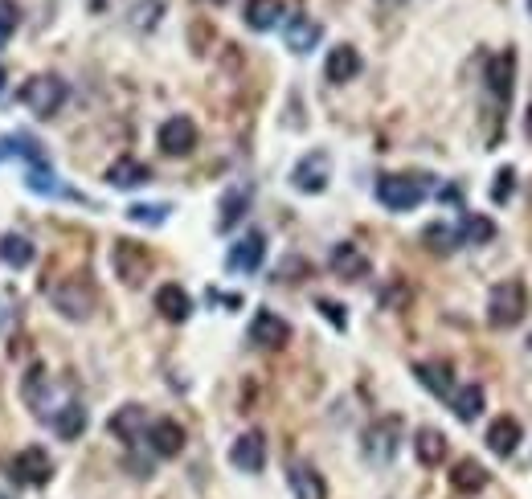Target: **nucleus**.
I'll return each mask as SVG.
<instances>
[{"instance_id":"1","label":"nucleus","mask_w":532,"mask_h":499,"mask_svg":"<svg viewBox=\"0 0 532 499\" xmlns=\"http://www.w3.org/2000/svg\"><path fill=\"white\" fill-rule=\"evenodd\" d=\"M430 193V180L426 176H414V172H389L377 180V201L389 209V213H410L426 201Z\"/></svg>"},{"instance_id":"2","label":"nucleus","mask_w":532,"mask_h":499,"mask_svg":"<svg viewBox=\"0 0 532 499\" xmlns=\"http://www.w3.org/2000/svg\"><path fill=\"white\" fill-rule=\"evenodd\" d=\"M17 99H21V107L33 111L37 119H50V115H58L62 103L70 99V86H66V78H58V74H33V78L17 90Z\"/></svg>"},{"instance_id":"3","label":"nucleus","mask_w":532,"mask_h":499,"mask_svg":"<svg viewBox=\"0 0 532 499\" xmlns=\"http://www.w3.org/2000/svg\"><path fill=\"white\" fill-rule=\"evenodd\" d=\"M528 311V291L520 279H504L487 295V324L492 328H516Z\"/></svg>"},{"instance_id":"4","label":"nucleus","mask_w":532,"mask_h":499,"mask_svg":"<svg viewBox=\"0 0 532 499\" xmlns=\"http://www.w3.org/2000/svg\"><path fill=\"white\" fill-rule=\"evenodd\" d=\"M397 442H402V418H381V422H373L365 430V459L377 463V467L393 463Z\"/></svg>"},{"instance_id":"5","label":"nucleus","mask_w":532,"mask_h":499,"mask_svg":"<svg viewBox=\"0 0 532 499\" xmlns=\"http://www.w3.org/2000/svg\"><path fill=\"white\" fill-rule=\"evenodd\" d=\"M156 144H160L164 156H189V152L197 148V123H193L189 115L164 119L160 131H156Z\"/></svg>"},{"instance_id":"6","label":"nucleus","mask_w":532,"mask_h":499,"mask_svg":"<svg viewBox=\"0 0 532 499\" xmlns=\"http://www.w3.org/2000/svg\"><path fill=\"white\" fill-rule=\"evenodd\" d=\"M328 176H332V156L328 152H307L295 168H291V185L299 193H324L328 189Z\"/></svg>"},{"instance_id":"7","label":"nucleus","mask_w":532,"mask_h":499,"mask_svg":"<svg viewBox=\"0 0 532 499\" xmlns=\"http://www.w3.org/2000/svg\"><path fill=\"white\" fill-rule=\"evenodd\" d=\"M111 262H115V275H119L127 287H140L144 275L152 270V254H148L140 242H115Z\"/></svg>"},{"instance_id":"8","label":"nucleus","mask_w":532,"mask_h":499,"mask_svg":"<svg viewBox=\"0 0 532 499\" xmlns=\"http://www.w3.org/2000/svg\"><path fill=\"white\" fill-rule=\"evenodd\" d=\"M9 475L17 483H25V487H46L50 475H54V463H50V455L41 446H25L21 455L9 463Z\"/></svg>"},{"instance_id":"9","label":"nucleus","mask_w":532,"mask_h":499,"mask_svg":"<svg viewBox=\"0 0 532 499\" xmlns=\"http://www.w3.org/2000/svg\"><path fill=\"white\" fill-rule=\"evenodd\" d=\"M287 340H291V324L283 320V315L258 307V315L250 320V344L254 348H283Z\"/></svg>"},{"instance_id":"10","label":"nucleus","mask_w":532,"mask_h":499,"mask_svg":"<svg viewBox=\"0 0 532 499\" xmlns=\"http://www.w3.org/2000/svg\"><path fill=\"white\" fill-rule=\"evenodd\" d=\"M54 303H58V311L66 315V320H86L91 307H95V287L82 283V279H70L54 291Z\"/></svg>"},{"instance_id":"11","label":"nucleus","mask_w":532,"mask_h":499,"mask_svg":"<svg viewBox=\"0 0 532 499\" xmlns=\"http://www.w3.org/2000/svg\"><path fill=\"white\" fill-rule=\"evenodd\" d=\"M262 258H266V234L250 230L246 238H238V242L230 246V254H226V266L234 270V275H254V270L262 266Z\"/></svg>"},{"instance_id":"12","label":"nucleus","mask_w":532,"mask_h":499,"mask_svg":"<svg viewBox=\"0 0 532 499\" xmlns=\"http://www.w3.org/2000/svg\"><path fill=\"white\" fill-rule=\"evenodd\" d=\"M230 463H234L238 471H246V475H258V471L266 467V438H262V430H246V434L230 446Z\"/></svg>"},{"instance_id":"13","label":"nucleus","mask_w":532,"mask_h":499,"mask_svg":"<svg viewBox=\"0 0 532 499\" xmlns=\"http://www.w3.org/2000/svg\"><path fill=\"white\" fill-rule=\"evenodd\" d=\"M111 438H119L123 446H136L144 434H148V414H144V405H123V410L111 414L107 422Z\"/></svg>"},{"instance_id":"14","label":"nucleus","mask_w":532,"mask_h":499,"mask_svg":"<svg viewBox=\"0 0 532 499\" xmlns=\"http://www.w3.org/2000/svg\"><path fill=\"white\" fill-rule=\"evenodd\" d=\"M144 438H148V446H152L156 459H176V455L185 450V430H181V422H172V418L152 422Z\"/></svg>"},{"instance_id":"15","label":"nucleus","mask_w":532,"mask_h":499,"mask_svg":"<svg viewBox=\"0 0 532 499\" xmlns=\"http://www.w3.org/2000/svg\"><path fill=\"white\" fill-rule=\"evenodd\" d=\"M287 483L295 491V499H328V483L312 463H291L287 467Z\"/></svg>"},{"instance_id":"16","label":"nucleus","mask_w":532,"mask_h":499,"mask_svg":"<svg viewBox=\"0 0 532 499\" xmlns=\"http://www.w3.org/2000/svg\"><path fill=\"white\" fill-rule=\"evenodd\" d=\"M283 37H287V50H295V54H312L316 45H320V37H324V25L312 21V17H299V13H295V17L287 21Z\"/></svg>"},{"instance_id":"17","label":"nucleus","mask_w":532,"mask_h":499,"mask_svg":"<svg viewBox=\"0 0 532 499\" xmlns=\"http://www.w3.org/2000/svg\"><path fill=\"white\" fill-rule=\"evenodd\" d=\"M156 311L164 315L168 324H185L189 315H193V299H189V291H185V287L164 283V287L156 291Z\"/></svg>"},{"instance_id":"18","label":"nucleus","mask_w":532,"mask_h":499,"mask_svg":"<svg viewBox=\"0 0 532 499\" xmlns=\"http://www.w3.org/2000/svg\"><path fill=\"white\" fill-rule=\"evenodd\" d=\"M148 180H152V168L140 164L136 156H119V160L107 168V185H111V189H140V185H148Z\"/></svg>"},{"instance_id":"19","label":"nucleus","mask_w":532,"mask_h":499,"mask_svg":"<svg viewBox=\"0 0 532 499\" xmlns=\"http://www.w3.org/2000/svg\"><path fill=\"white\" fill-rule=\"evenodd\" d=\"M361 54H357V45H332V54H328V62H324V74H328V82H352L361 74Z\"/></svg>"},{"instance_id":"20","label":"nucleus","mask_w":532,"mask_h":499,"mask_svg":"<svg viewBox=\"0 0 532 499\" xmlns=\"http://www.w3.org/2000/svg\"><path fill=\"white\" fill-rule=\"evenodd\" d=\"M520 438H524V430H520V422L508 418V414L487 426V450H492V455H500V459L512 455V450L520 446Z\"/></svg>"},{"instance_id":"21","label":"nucleus","mask_w":532,"mask_h":499,"mask_svg":"<svg viewBox=\"0 0 532 499\" xmlns=\"http://www.w3.org/2000/svg\"><path fill=\"white\" fill-rule=\"evenodd\" d=\"M332 275L336 279H365L369 275V258L352 246V242H340L332 250Z\"/></svg>"},{"instance_id":"22","label":"nucleus","mask_w":532,"mask_h":499,"mask_svg":"<svg viewBox=\"0 0 532 499\" xmlns=\"http://www.w3.org/2000/svg\"><path fill=\"white\" fill-rule=\"evenodd\" d=\"M50 426H54V434L66 438V442L82 438V430H86V405H82V401H66L62 410L50 414Z\"/></svg>"},{"instance_id":"23","label":"nucleus","mask_w":532,"mask_h":499,"mask_svg":"<svg viewBox=\"0 0 532 499\" xmlns=\"http://www.w3.org/2000/svg\"><path fill=\"white\" fill-rule=\"evenodd\" d=\"M242 21L254 29V33H266L283 21V0H246V13Z\"/></svg>"},{"instance_id":"24","label":"nucleus","mask_w":532,"mask_h":499,"mask_svg":"<svg viewBox=\"0 0 532 499\" xmlns=\"http://www.w3.org/2000/svg\"><path fill=\"white\" fill-rule=\"evenodd\" d=\"M512 70H516V54H512V50L487 62V86H492V95H496L500 103L512 99Z\"/></svg>"},{"instance_id":"25","label":"nucleus","mask_w":532,"mask_h":499,"mask_svg":"<svg viewBox=\"0 0 532 499\" xmlns=\"http://www.w3.org/2000/svg\"><path fill=\"white\" fill-rule=\"evenodd\" d=\"M414 455L422 467H438L442 459H447V434L438 430H418L414 434Z\"/></svg>"},{"instance_id":"26","label":"nucleus","mask_w":532,"mask_h":499,"mask_svg":"<svg viewBox=\"0 0 532 499\" xmlns=\"http://www.w3.org/2000/svg\"><path fill=\"white\" fill-rule=\"evenodd\" d=\"M246 209H250V189H230L226 197H221V213H217V230L226 234V230H234V225L246 217Z\"/></svg>"},{"instance_id":"27","label":"nucleus","mask_w":532,"mask_h":499,"mask_svg":"<svg viewBox=\"0 0 532 499\" xmlns=\"http://www.w3.org/2000/svg\"><path fill=\"white\" fill-rule=\"evenodd\" d=\"M418 385H426L434 397H451L455 393V373L447 365H414Z\"/></svg>"},{"instance_id":"28","label":"nucleus","mask_w":532,"mask_h":499,"mask_svg":"<svg viewBox=\"0 0 532 499\" xmlns=\"http://www.w3.org/2000/svg\"><path fill=\"white\" fill-rule=\"evenodd\" d=\"M451 414H455L459 422H475V418L483 414V389H479V385L455 389V393H451Z\"/></svg>"},{"instance_id":"29","label":"nucleus","mask_w":532,"mask_h":499,"mask_svg":"<svg viewBox=\"0 0 532 499\" xmlns=\"http://www.w3.org/2000/svg\"><path fill=\"white\" fill-rule=\"evenodd\" d=\"M496 238V221L492 217H479V213H467L463 225H459V242L463 246H487Z\"/></svg>"},{"instance_id":"30","label":"nucleus","mask_w":532,"mask_h":499,"mask_svg":"<svg viewBox=\"0 0 532 499\" xmlns=\"http://www.w3.org/2000/svg\"><path fill=\"white\" fill-rule=\"evenodd\" d=\"M451 487L463 491V495H475V491L487 487V471H483L475 459H463V463H455V471H451Z\"/></svg>"},{"instance_id":"31","label":"nucleus","mask_w":532,"mask_h":499,"mask_svg":"<svg viewBox=\"0 0 532 499\" xmlns=\"http://www.w3.org/2000/svg\"><path fill=\"white\" fill-rule=\"evenodd\" d=\"M0 262L13 266V270L29 266L33 262V242L25 234H5V238H0Z\"/></svg>"},{"instance_id":"32","label":"nucleus","mask_w":532,"mask_h":499,"mask_svg":"<svg viewBox=\"0 0 532 499\" xmlns=\"http://www.w3.org/2000/svg\"><path fill=\"white\" fill-rule=\"evenodd\" d=\"M422 242H426V246H430L434 254H451L455 246H463V242H459V230H455V225H426Z\"/></svg>"},{"instance_id":"33","label":"nucleus","mask_w":532,"mask_h":499,"mask_svg":"<svg viewBox=\"0 0 532 499\" xmlns=\"http://www.w3.org/2000/svg\"><path fill=\"white\" fill-rule=\"evenodd\" d=\"M168 213H172V205H131L127 209V221H136V225H164L168 221Z\"/></svg>"},{"instance_id":"34","label":"nucleus","mask_w":532,"mask_h":499,"mask_svg":"<svg viewBox=\"0 0 532 499\" xmlns=\"http://www.w3.org/2000/svg\"><path fill=\"white\" fill-rule=\"evenodd\" d=\"M21 25V13H17V5L13 0H0V50H5V41L13 37V29Z\"/></svg>"},{"instance_id":"35","label":"nucleus","mask_w":532,"mask_h":499,"mask_svg":"<svg viewBox=\"0 0 532 499\" xmlns=\"http://www.w3.org/2000/svg\"><path fill=\"white\" fill-rule=\"evenodd\" d=\"M41 385H46V369L33 365V369L25 373V401L33 405V410H41Z\"/></svg>"},{"instance_id":"36","label":"nucleus","mask_w":532,"mask_h":499,"mask_svg":"<svg viewBox=\"0 0 532 499\" xmlns=\"http://www.w3.org/2000/svg\"><path fill=\"white\" fill-rule=\"evenodd\" d=\"M316 307H320V315H328V320H332V328H336V332H344V328H348V315L340 311V303H336V299H320Z\"/></svg>"},{"instance_id":"37","label":"nucleus","mask_w":532,"mask_h":499,"mask_svg":"<svg viewBox=\"0 0 532 499\" xmlns=\"http://www.w3.org/2000/svg\"><path fill=\"white\" fill-rule=\"evenodd\" d=\"M512 180H516V172H512V168H500V180H496V201H508Z\"/></svg>"},{"instance_id":"38","label":"nucleus","mask_w":532,"mask_h":499,"mask_svg":"<svg viewBox=\"0 0 532 499\" xmlns=\"http://www.w3.org/2000/svg\"><path fill=\"white\" fill-rule=\"evenodd\" d=\"M0 90H5V70H0Z\"/></svg>"},{"instance_id":"39","label":"nucleus","mask_w":532,"mask_h":499,"mask_svg":"<svg viewBox=\"0 0 532 499\" xmlns=\"http://www.w3.org/2000/svg\"><path fill=\"white\" fill-rule=\"evenodd\" d=\"M209 5H226V0H209Z\"/></svg>"},{"instance_id":"40","label":"nucleus","mask_w":532,"mask_h":499,"mask_svg":"<svg viewBox=\"0 0 532 499\" xmlns=\"http://www.w3.org/2000/svg\"><path fill=\"white\" fill-rule=\"evenodd\" d=\"M385 5H402V0H385Z\"/></svg>"},{"instance_id":"41","label":"nucleus","mask_w":532,"mask_h":499,"mask_svg":"<svg viewBox=\"0 0 532 499\" xmlns=\"http://www.w3.org/2000/svg\"><path fill=\"white\" fill-rule=\"evenodd\" d=\"M528 13H532V0H528Z\"/></svg>"},{"instance_id":"42","label":"nucleus","mask_w":532,"mask_h":499,"mask_svg":"<svg viewBox=\"0 0 532 499\" xmlns=\"http://www.w3.org/2000/svg\"><path fill=\"white\" fill-rule=\"evenodd\" d=\"M0 499H9V495H0Z\"/></svg>"}]
</instances>
